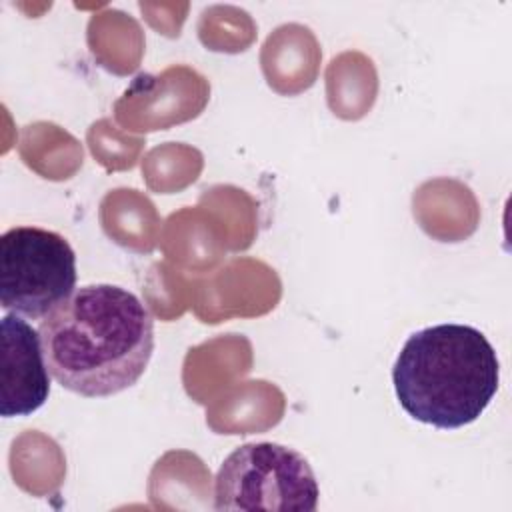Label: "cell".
<instances>
[{
	"label": "cell",
	"mask_w": 512,
	"mask_h": 512,
	"mask_svg": "<svg viewBox=\"0 0 512 512\" xmlns=\"http://www.w3.org/2000/svg\"><path fill=\"white\" fill-rule=\"evenodd\" d=\"M76 288V254L52 230L16 226L0 238V304L24 318H44Z\"/></svg>",
	"instance_id": "obj_4"
},
{
	"label": "cell",
	"mask_w": 512,
	"mask_h": 512,
	"mask_svg": "<svg viewBox=\"0 0 512 512\" xmlns=\"http://www.w3.org/2000/svg\"><path fill=\"white\" fill-rule=\"evenodd\" d=\"M50 376L66 390L114 396L134 386L154 352V320L142 300L114 284L76 288L40 322Z\"/></svg>",
	"instance_id": "obj_1"
},
{
	"label": "cell",
	"mask_w": 512,
	"mask_h": 512,
	"mask_svg": "<svg viewBox=\"0 0 512 512\" xmlns=\"http://www.w3.org/2000/svg\"><path fill=\"white\" fill-rule=\"evenodd\" d=\"M320 488L310 462L276 442L232 450L214 478V510L314 512Z\"/></svg>",
	"instance_id": "obj_3"
},
{
	"label": "cell",
	"mask_w": 512,
	"mask_h": 512,
	"mask_svg": "<svg viewBox=\"0 0 512 512\" xmlns=\"http://www.w3.org/2000/svg\"><path fill=\"white\" fill-rule=\"evenodd\" d=\"M404 412L422 424L454 430L476 422L500 384L490 340L468 324H436L408 336L392 366Z\"/></svg>",
	"instance_id": "obj_2"
},
{
	"label": "cell",
	"mask_w": 512,
	"mask_h": 512,
	"mask_svg": "<svg viewBox=\"0 0 512 512\" xmlns=\"http://www.w3.org/2000/svg\"><path fill=\"white\" fill-rule=\"evenodd\" d=\"M2 330V392L4 418L30 416L44 406L50 394V370L44 360L40 332L22 316L4 314Z\"/></svg>",
	"instance_id": "obj_5"
}]
</instances>
